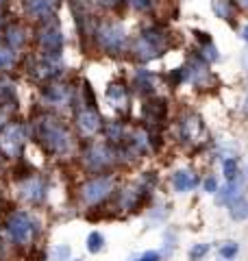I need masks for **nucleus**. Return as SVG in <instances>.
Here are the masks:
<instances>
[{"instance_id":"obj_10","label":"nucleus","mask_w":248,"mask_h":261,"mask_svg":"<svg viewBox=\"0 0 248 261\" xmlns=\"http://www.w3.org/2000/svg\"><path fill=\"white\" fill-rule=\"evenodd\" d=\"M61 42H63V37H61V33L59 31H46L44 33V37H42V44L50 52H57L59 48H61Z\"/></svg>"},{"instance_id":"obj_6","label":"nucleus","mask_w":248,"mask_h":261,"mask_svg":"<svg viewBox=\"0 0 248 261\" xmlns=\"http://www.w3.org/2000/svg\"><path fill=\"white\" fill-rule=\"evenodd\" d=\"M231 218L238 222L248 218V200L246 198H242V196H235L233 198V203H231Z\"/></svg>"},{"instance_id":"obj_16","label":"nucleus","mask_w":248,"mask_h":261,"mask_svg":"<svg viewBox=\"0 0 248 261\" xmlns=\"http://www.w3.org/2000/svg\"><path fill=\"white\" fill-rule=\"evenodd\" d=\"M233 189H238V181H231L227 187H222L220 189V194H218V203H227L229 198H235V192Z\"/></svg>"},{"instance_id":"obj_8","label":"nucleus","mask_w":248,"mask_h":261,"mask_svg":"<svg viewBox=\"0 0 248 261\" xmlns=\"http://www.w3.org/2000/svg\"><path fill=\"white\" fill-rule=\"evenodd\" d=\"M144 111H146V118L150 120V122H161L163 116H165V102H163V100L148 102Z\"/></svg>"},{"instance_id":"obj_28","label":"nucleus","mask_w":248,"mask_h":261,"mask_svg":"<svg viewBox=\"0 0 248 261\" xmlns=\"http://www.w3.org/2000/svg\"><path fill=\"white\" fill-rule=\"evenodd\" d=\"M246 105H248V102H246ZM246 109H248V107H246Z\"/></svg>"},{"instance_id":"obj_20","label":"nucleus","mask_w":248,"mask_h":261,"mask_svg":"<svg viewBox=\"0 0 248 261\" xmlns=\"http://www.w3.org/2000/svg\"><path fill=\"white\" fill-rule=\"evenodd\" d=\"M170 79H172V83H174V85L183 83V81H187V79H190V70H187V68H179V70H174Z\"/></svg>"},{"instance_id":"obj_23","label":"nucleus","mask_w":248,"mask_h":261,"mask_svg":"<svg viewBox=\"0 0 248 261\" xmlns=\"http://www.w3.org/2000/svg\"><path fill=\"white\" fill-rule=\"evenodd\" d=\"M205 189L209 194H213V192H218V183H216V178L213 176H209L207 181H205Z\"/></svg>"},{"instance_id":"obj_12","label":"nucleus","mask_w":248,"mask_h":261,"mask_svg":"<svg viewBox=\"0 0 248 261\" xmlns=\"http://www.w3.org/2000/svg\"><path fill=\"white\" fill-rule=\"evenodd\" d=\"M213 11L218 13V18L231 20V15H233V2L231 0H213Z\"/></svg>"},{"instance_id":"obj_1","label":"nucleus","mask_w":248,"mask_h":261,"mask_svg":"<svg viewBox=\"0 0 248 261\" xmlns=\"http://www.w3.org/2000/svg\"><path fill=\"white\" fill-rule=\"evenodd\" d=\"M7 231H9V235H11V239H13V242L29 244L31 237H33V233H35V224H33L31 218L26 216V214H15L9 220Z\"/></svg>"},{"instance_id":"obj_11","label":"nucleus","mask_w":248,"mask_h":261,"mask_svg":"<svg viewBox=\"0 0 248 261\" xmlns=\"http://www.w3.org/2000/svg\"><path fill=\"white\" fill-rule=\"evenodd\" d=\"M202 130V124H200V120L192 116L187 122H183V135H185V139H194L198 137V133Z\"/></svg>"},{"instance_id":"obj_22","label":"nucleus","mask_w":248,"mask_h":261,"mask_svg":"<svg viewBox=\"0 0 248 261\" xmlns=\"http://www.w3.org/2000/svg\"><path fill=\"white\" fill-rule=\"evenodd\" d=\"M207 250H209V244H196V246L194 248H192V259H198V257H205V255H207Z\"/></svg>"},{"instance_id":"obj_17","label":"nucleus","mask_w":248,"mask_h":261,"mask_svg":"<svg viewBox=\"0 0 248 261\" xmlns=\"http://www.w3.org/2000/svg\"><path fill=\"white\" fill-rule=\"evenodd\" d=\"M200 57L205 59V61H216V59H218V50H216V46H213L211 42L202 44V48H200Z\"/></svg>"},{"instance_id":"obj_27","label":"nucleus","mask_w":248,"mask_h":261,"mask_svg":"<svg viewBox=\"0 0 248 261\" xmlns=\"http://www.w3.org/2000/svg\"><path fill=\"white\" fill-rule=\"evenodd\" d=\"M242 2H244V4H246V7H248V0H242Z\"/></svg>"},{"instance_id":"obj_7","label":"nucleus","mask_w":248,"mask_h":261,"mask_svg":"<svg viewBox=\"0 0 248 261\" xmlns=\"http://www.w3.org/2000/svg\"><path fill=\"white\" fill-rule=\"evenodd\" d=\"M20 144H22V139H20V130H18V129H9L7 133H4V137H2V146H4V150H7L9 155H13V152H18Z\"/></svg>"},{"instance_id":"obj_9","label":"nucleus","mask_w":248,"mask_h":261,"mask_svg":"<svg viewBox=\"0 0 248 261\" xmlns=\"http://www.w3.org/2000/svg\"><path fill=\"white\" fill-rule=\"evenodd\" d=\"M79 124L81 129L85 130V133H94L98 127H100V122H98V116L94 111H83L79 116Z\"/></svg>"},{"instance_id":"obj_4","label":"nucleus","mask_w":248,"mask_h":261,"mask_svg":"<svg viewBox=\"0 0 248 261\" xmlns=\"http://www.w3.org/2000/svg\"><path fill=\"white\" fill-rule=\"evenodd\" d=\"M44 137L46 141L52 146L54 150H63L65 146H68V135L61 130V127H57V124H46V133H44Z\"/></svg>"},{"instance_id":"obj_25","label":"nucleus","mask_w":248,"mask_h":261,"mask_svg":"<svg viewBox=\"0 0 248 261\" xmlns=\"http://www.w3.org/2000/svg\"><path fill=\"white\" fill-rule=\"evenodd\" d=\"M150 4V0H133V7L135 9H146Z\"/></svg>"},{"instance_id":"obj_19","label":"nucleus","mask_w":248,"mask_h":261,"mask_svg":"<svg viewBox=\"0 0 248 261\" xmlns=\"http://www.w3.org/2000/svg\"><path fill=\"white\" fill-rule=\"evenodd\" d=\"M107 96H109V100H113V102H122L124 89L120 85H111V87H109V91H107Z\"/></svg>"},{"instance_id":"obj_24","label":"nucleus","mask_w":248,"mask_h":261,"mask_svg":"<svg viewBox=\"0 0 248 261\" xmlns=\"http://www.w3.org/2000/svg\"><path fill=\"white\" fill-rule=\"evenodd\" d=\"M135 261H159V253L150 250V253H144L140 259H135Z\"/></svg>"},{"instance_id":"obj_5","label":"nucleus","mask_w":248,"mask_h":261,"mask_svg":"<svg viewBox=\"0 0 248 261\" xmlns=\"http://www.w3.org/2000/svg\"><path fill=\"white\" fill-rule=\"evenodd\" d=\"M196 176L192 174L190 170H181V172H176L174 174V178H172V185H174V189L176 192H190V189H194L196 187Z\"/></svg>"},{"instance_id":"obj_2","label":"nucleus","mask_w":248,"mask_h":261,"mask_svg":"<svg viewBox=\"0 0 248 261\" xmlns=\"http://www.w3.org/2000/svg\"><path fill=\"white\" fill-rule=\"evenodd\" d=\"M109 189H111V181L109 178H96V181L87 183L83 187V198L87 203H98V200H102L109 194Z\"/></svg>"},{"instance_id":"obj_21","label":"nucleus","mask_w":248,"mask_h":261,"mask_svg":"<svg viewBox=\"0 0 248 261\" xmlns=\"http://www.w3.org/2000/svg\"><path fill=\"white\" fill-rule=\"evenodd\" d=\"M70 257V246H57L52 253V259L54 261H65Z\"/></svg>"},{"instance_id":"obj_15","label":"nucleus","mask_w":248,"mask_h":261,"mask_svg":"<svg viewBox=\"0 0 248 261\" xmlns=\"http://www.w3.org/2000/svg\"><path fill=\"white\" fill-rule=\"evenodd\" d=\"M220 257L222 259H235V255L240 253V246L235 242H227V244H222V246H220Z\"/></svg>"},{"instance_id":"obj_14","label":"nucleus","mask_w":248,"mask_h":261,"mask_svg":"<svg viewBox=\"0 0 248 261\" xmlns=\"http://www.w3.org/2000/svg\"><path fill=\"white\" fill-rule=\"evenodd\" d=\"M102 246H104V237L100 233H96V231L90 233V237H87V250L90 253H100Z\"/></svg>"},{"instance_id":"obj_18","label":"nucleus","mask_w":248,"mask_h":261,"mask_svg":"<svg viewBox=\"0 0 248 261\" xmlns=\"http://www.w3.org/2000/svg\"><path fill=\"white\" fill-rule=\"evenodd\" d=\"M92 163L96 168H100V166H104V163H109V152L104 150V148H96L92 152Z\"/></svg>"},{"instance_id":"obj_3","label":"nucleus","mask_w":248,"mask_h":261,"mask_svg":"<svg viewBox=\"0 0 248 261\" xmlns=\"http://www.w3.org/2000/svg\"><path fill=\"white\" fill-rule=\"evenodd\" d=\"M100 44L109 52H118L124 44V33L120 26H107L100 31Z\"/></svg>"},{"instance_id":"obj_29","label":"nucleus","mask_w":248,"mask_h":261,"mask_svg":"<svg viewBox=\"0 0 248 261\" xmlns=\"http://www.w3.org/2000/svg\"><path fill=\"white\" fill-rule=\"evenodd\" d=\"M76 261H81V259H76Z\"/></svg>"},{"instance_id":"obj_13","label":"nucleus","mask_w":248,"mask_h":261,"mask_svg":"<svg viewBox=\"0 0 248 261\" xmlns=\"http://www.w3.org/2000/svg\"><path fill=\"white\" fill-rule=\"evenodd\" d=\"M222 170H224V176H227V181L231 183V181H238V174H240V170H238V161L235 159H224L222 161Z\"/></svg>"},{"instance_id":"obj_26","label":"nucleus","mask_w":248,"mask_h":261,"mask_svg":"<svg viewBox=\"0 0 248 261\" xmlns=\"http://www.w3.org/2000/svg\"><path fill=\"white\" fill-rule=\"evenodd\" d=\"M242 35H244V40H246V42H248V24H246V26H244V31H242Z\"/></svg>"}]
</instances>
